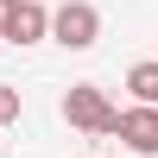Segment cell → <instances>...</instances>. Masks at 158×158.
<instances>
[{
  "instance_id": "obj_1",
  "label": "cell",
  "mask_w": 158,
  "mask_h": 158,
  "mask_svg": "<svg viewBox=\"0 0 158 158\" xmlns=\"http://www.w3.org/2000/svg\"><path fill=\"white\" fill-rule=\"evenodd\" d=\"M63 120H70L76 133H89V139L120 133V108H114L95 82H70V89H63Z\"/></svg>"
},
{
  "instance_id": "obj_2",
  "label": "cell",
  "mask_w": 158,
  "mask_h": 158,
  "mask_svg": "<svg viewBox=\"0 0 158 158\" xmlns=\"http://www.w3.org/2000/svg\"><path fill=\"white\" fill-rule=\"evenodd\" d=\"M51 38H57L63 51H89L101 38V13L89 6V0H63V6L51 13Z\"/></svg>"
},
{
  "instance_id": "obj_3",
  "label": "cell",
  "mask_w": 158,
  "mask_h": 158,
  "mask_svg": "<svg viewBox=\"0 0 158 158\" xmlns=\"http://www.w3.org/2000/svg\"><path fill=\"white\" fill-rule=\"evenodd\" d=\"M0 38H6V44H38V38H51V13L38 6V0H19V6L0 19Z\"/></svg>"
},
{
  "instance_id": "obj_4",
  "label": "cell",
  "mask_w": 158,
  "mask_h": 158,
  "mask_svg": "<svg viewBox=\"0 0 158 158\" xmlns=\"http://www.w3.org/2000/svg\"><path fill=\"white\" fill-rule=\"evenodd\" d=\"M120 139H127V152L158 158V108H120Z\"/></svg>"
},
{
  "instance_id": "obj_5",
  "label": "cell",
  "mask_w": 158,
  "mask_h": 158,
  "mask_svg": "<svg viewBox=\"0 0 158 158\" xmlns=\"http://www.w3.org/2000/svg\"><path fill=\"white\" fill-rule=\"evenodd\" d=\"M127 89H133L139 108H158V63H152V57H146V63H133V70H127Z\"/></svg>"
},
{
  "instance_id": "obj_6",
  "label": "cell",
  "mask_w": 158,
  "mask_h": 158,
  "mask_svg": "<svg viewBox=\"0 0 158 158\" xmlns=\"http://www.w3.org/2000/svg\"><path fill=\"white\" fill-rule=\"evenodd\" d=\"M19 108H25V101H19V89H6V82H0V127H13V120H19Z\"/></svg>"
},
{
  "instance_id": "obj_7",
  "label": "cell",
  "mask_w": 158,
  "mask_h": 158,
  "mask_svg": "<svg viewBox=\"0 0 158 158\" xmlns=\"http://www.w3.org/2000/svg\"><path fill=\"white\" fill-rule=\"evenodd\" d=\"M13 6H19V0H0V19H6V13H13Z\"/></svg>"
},
{
  "instance_id": "obj_8",
  "label": "cell",
  "mask_w": 158,
  "mask_h": 158,
  "mask_svg": "<svg viewBox=\"0 0 158 158\" xmlns=\"http://www.w3.org/2000/svg\"><path fill=\"white\" fill-rule=\"evenodd\" d=\"M0 158H6V146H0Z\"/></svg>"
}]
</instances>
